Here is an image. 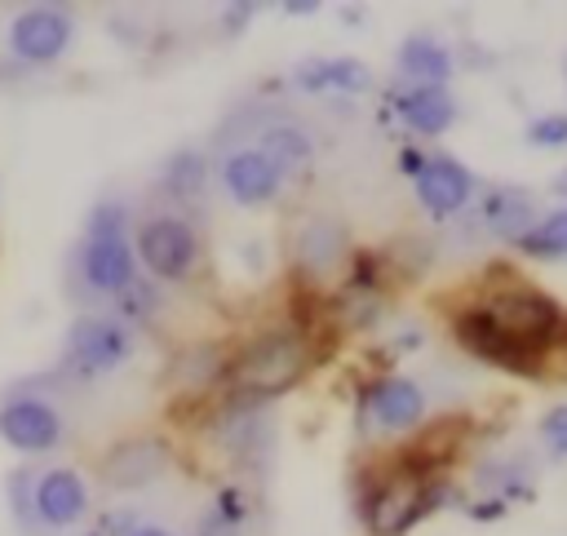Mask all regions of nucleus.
<instances>
[{"instance_id": "f257e3e1", "label": "nucleus", "mask_w": 567, "mask_h": 536, "mask_svg": "<svg viewBox=\"0 0 567 536\" xmlns=\"http://www.w3.org/2000/svg\"><path fill=\"white\" fill-rule=\"evenodd\" d=\"M310 332L297 323H275L252 332L230 354V390H244L252 399H275L292 390L310 368Z\"/></svg>"}, {"instance_id": "f03ea898", "label": "nucleus", "mask_w": 567, "mask_h": 536, "mask_svg": "<svg viewBox=\"0 0 567 536\" xmlns=\"http://www.w3.org/2000/svg\"><path fill=\"white\" fill-rule=\"evenodd\" d=\"M496 332H505L514 346L532 350V354H549L554 341H563V328H567V315L558 306L554 292L536 288V284H523V279H509V284H496L487 288L478 301H470Z\"/></svg>"}, {"instance_id": "7ed1b4c3", "label": "nucleus", "mask_w": 567, "mask_h": 536, "mask_svg": "<svg viewBox=\"0 0 567 536\" xmlns=\"http://www.w3.org/2000/svg\"><path fill=\"white\" fill-rule=\"evenodd\" d=\"M75 270L84 279L89 292L115 297L128 279H137V257H133V221L128 208L120 199H97L89 208L84 235H80V252H75Z\"/></svg>"}, {"instance_id": "20e7f679", "label": "nucleus", "mask_w": 567, "mask_h": 536, "mask_svg": "<svg viewBox=\"0 0 567 536\" xmlns=\"http://www.w3.org/2000/svg\"><path fill=\"white\" fill-rule=\"evenodd\" d=\"M128 359H133V328H124L115 315H75L58 359V381L89 385L111 377Z\"/></svg>"}, {"instance_id": "39448f33", "label": "nucleus", "mask_w": 567, "mask_h": 536, "mask_svg": "<svg viewBox=\"0 0 567 536\" xmlns=\"http://www.w3.org/2000/svg\"><path fill=\"white\" fill-rule=\"evenodd\" d=\"M447 492L439 487V474H416L408 465L377 474L368 501H363V527L372 536H403L412 532Z\"/></svg>"}, {"instance_id": "423d86ee", "label": "nucleus", "mask_w": 567, "mask_h": 536, "mask_svg": "<svg viewBox=\"0 0 567 536\" xmlns=\"http://www.w3.org/2000/svg\"><path fill=\"white\" fill-rule=\"evenodd\" d=\"M133 257L151 284H182L199 266V230L182 213H146L133 226Z\"/></svg>"}, {"instance_id": "0eeeda50", "label": "nucleus", "mask_w": 567, "mask_h": 536, "mask_svg": "<svg viewBox=\"0 0 567 536\" xmlns=\"http://www.w3.org/2000/svg\"><path fill=\"white\" fill-rule=\"evenodd\" d=\"M66 421L58 399L40 394L35 385H18L0 399V439L22 456H44L62 443Z\"/></svg>"}, {"instance_id": "6e6552de", "label": "nucleus", "mask_w": 567, "mask_h": 536, "mask_svg": "<svg viewBox=\"0 0 567 536\" xmlns=\"http://www.w3.org/2000/svg\"><path fill=\"white\" fill-rule=\"evenodd\" d=\"M425 390L412 377H377L359 394V421L372 434H412L425 421Z\"/></svg>"}, {"instance_id": "1a4fd4ad", "label": "nucleus", "mask_w": 567, "mask_h": 536, "mask_svg": "<svg viewBox=\"0 0 567 536\" xmlns=\"http://www.w3.org/2000/svg\"><path fill=\"white\" fill-rule=\"evenodd\" d=\"M71 40H75V18L62 4H31L18 9L9 22V53L31 66L58 62L71 49Z\"/></svg>"}, {"instance_id": "9d476101", "label": "nucleus", "mask_w": 567, "mask_h": 536, "mask_svg": "<svg viewBox=\"0 0 567 536\" xmlns=\"http://www.w3.org/2000/svg\"><path fill=\"white\" fill-rule=\"evenodd\" d=\"M168 465H173V447L159 434H128L102 452L97 478L111 492H137V487H151L155 478H164Z\"/></svg>"}, {"instance_id": "9b49d317", "label": "nucleus", "mask_w": 567, "mask_h": 536, "mask_svg": "<svg viewBox=\"0 0 567 536\" xmlns=\"http://www.w3.org/2000/svg\"><path fill=\"white\" fill-rule=\"evenodd\" d=\"M89 518V483L71 465L35 470V527L40 536L71 532Z\"/></svg>"}, {"instance_id": "f8f14e48", "label": "nucleus", "mask_w": 567, "mask_h": 536, "mask_svg": "<svg viewBox=\"0 0 567 536\" xmlns=\"http://www.w3.org/2000/svg\"><path fill=\"white\" fill-rule=\"evenodd\" d=\"M452 337L461 341V350H470L474 359H483V363H496V368H505V372H518V377H540V354H532V350H523V346H514L505 332H496L474 306H461L456 315H452Z\"/></svg>"}, {"instance_id": "ddd939ff", "label": "nucleus", "mask_w": 567, "mask_h": 536, "mask_svg": "<svg viewBox=\"0 0 567 536\" xmlns=\"http://www.w3.org/2000/svg\"><path fill=\"white\" fill-rule=\"evenodd\" d=\"M412 186H416V204H421L430 217H439V221L465 213V208L474 204V195H478L474 173H470L456 155H430L425 168L412 177Z\"/></svg>"}, {"instance_id": "4468645a", "label": "nucleus", "mask_w": 567, "mask_h": 536, "mask_svg": "<svg viewBox=\"0 0 567 536\" xmlns=\"http://www.w3.org/2000/svg\"><path fill=\"white\" fill-rule=\"evenodd\" d=\"M221 186L235 204L257 208V204H270L284 190V173L257 146H235V151L221 155Z\"/></svg>"}, {"instance_id": "2eb2a0df", "label": "nucleus", "mask_w": 567, "mask_h": 536, "mask_svg": "<svg viewBox=\"0 0 567 536\" xmlns=\"http://www.w3.org/2000/svg\"><path fill=\"white\" fill-rule=\"evenodd\" d=\"M288 248H292V266H297V270H306V275H328V270H337V266L346 261L350 235H346V226H341L337 217L315 213V217H301V221L292 226Z\"/></svg>"}, {"instance_id": "dca6fc26", "label": "nucleus", "mask_w": 567, "mask_h": 536, "mask_svg": "<svg viewBox=\"0 0 567 536\" xmlns=\"http://www.w3.org/2000/svg\"><path fill=\"white\" fill-rule=\"evenodd\" d=\"M168 381L186 394V399H204L208 390H217L221 381H230V350L221 341H195L182 346L168 363Z\"/></svg>"}, {"instance_id": "f3484780", "label": "nucleus", "mask_w": 567, "mask_h": 536, "mask_svg": "<svg viewBox=\"0 0 567 536\" xmlns=\"http://www.w3.org/2000/svg\"><path fill=\"white\" fill-rule=\"evenodd\" d=\"M394 111L416 137H439L456 124V97L447 84H408L394 93Z\"/></svg>"}, {"instance_id": "a211bd4d", "label": "nucleus", "mask_w": 567, "mask_h": 536, "mask_svg": "<svg viewBox=\"0 0 567 536\" xmlns=\"http://www.w3.org/2000/svg\"><path fill=\"white\" fill-rule=\"evenodd\" d=\"M478 217H483V226H487L496 239H509V244H518V239L540 221L536 199H532V190H523V186H487V190L478 195Z\"/></svg>"}, {"instance_id": "6ab92c4d", "label": "nucleus", "mask_w": 567, "mask_h": 536, "mask_svg": "<svg viewBox=\"0 0 567 536\" xmlns=\"http://www.w3.org/2000/svg\"><path fill=\"white\" fill-rule=\"evenodd\" d=\"M292 80L301 93H368L372 71L359 58H306L292 66Z\"/></svg>"}, {"instance_id": "aec40b11", "label": "nucleus", "mask_w": 567, "mask_h": 536, "mask_svg": "<svg viewBox=\"0 0 567 536\" xmlns=\"http://www.w3.org/2000/svg\"><path fill=\"white\" fill-rule=\"evenodd\" d=\"M399 71L412 80V84H447L452 71H456V58L452 49L430 35V31H416L399 44Z\"/></svg>"}, {"instance_id": "412c9836", "label": "nucleus", "mask_w": 567, "mask_h": 536, "mask_svg": "<svg viewBox=\"0 0 567 536\" xmlns=\"http://www.w3.org/2000/svg\"><path fill=\"white\" fill-rule=\"evenodd\" d=\"M284 177L288 173H306L310 164H315V142H310V133L301 128V124H292V120H270L261 133H257V142H252Z\"/></svg>"}, {"instance_id": "4be33fe9", "label": "nucleus", "mask_w": 567, "mask_h": 536, "mask_svg": "<svg viewBox=\"0 0 567 536\" xmlns=\"http://www.w3.org/2000/svg\"><path fill=\"white\" fill-rule=\"evenodd\" d=\"M159 186L173 204H195L204 190H208V155L195 151V146H182L164 159L159 168Z\"/></svg>"}, {"instance_id": "5701e85b", "label": "nucleus", "mask_w": 567, "mask_h": 536, "mask_svg": "<svg viewBox=\"0 0 567 536\" xmlns=\"http://www.w3.org/2000/svg\"><path fill=\"white\" fill-rule=\"evenodd\" d=\"M248 518H252V505H248L244 487H221L217 501L204 509L195 536H239L248 527Z\"/></svg>"}, {"instance_id": "b1692460", "label": "nucleus", "mask_w": 567, "mask_h": 536, "mask_svg": "<svg viewBox=\"0 0 567 536\" xmlns=\"http://www.w3.org/2000/svg\"><path fill=\"white\" fill-rule=\"evenodd\" d=\"M514 248L527 252V257H536V261H563L567 257V204H558L554 213H545Z\"/></svg>"}, {"instance_id": "393cba45", "label": "nucleus", "mask_w": 567, "mask_h": 536, "mask_svg": "<svg viewBox=\"0 0 567 536\" xmlns=\"http://www.w3.org/2000/svg\"><path fill=\"white\" fill-rule=\"evenodd\" d=\"M155 310H159V292H155V284H151L146 275L128 279V284H124V288L111 297V315H115L124 328L151 323V319H155Z\"/></svg>"}, {"instance_id": "a878e982", "label": "nucleus", "mask_w": 567, "mask_h": 536, "mask_svg": "<svg viewBox=\"0 0 567 536\" xmlns=\"http://www.w3.org/2000/svg\"><path fill=\"white\" fill-rule=\"evenodd\" d=\"M4 501H9L13 523H18L27 536H40V527H35V470H31V465H22V470H13V474L4 478Z\"/></svg>"}, {"instance_id": "bb28decb", "label": "nucleus", "mask_w": 567, "mask_h": 536, "mask_svg": "<svg viewBox=\"0 0 567 536\" xmlns=\"http://www.w3.org/2000/svg\"><path fill=\"white\" fill-rule=\"evenodd\" d=\"M523 133H527V142H532V146H540V151H558V146H567V111L536 115Z\"/></svg>"}, {"instance_id": "cd10ccee", "label": "nucleus", "mask_w": 567, "mask_h": 536, "mask_svg": "<svg viewBox=\"0 0 567 536\" xmlns=\"http://www.w3.org/2000/svg\"><path fill=\"white\" fill-rule=\"evenodd\" d=\"M540 439H545V452L554 461H567V403H554L540 416Z\"/></svg>"}, {"instance_id": "c85d7f7f", "label": "nucleus", "mask_w": 567, "mask_h": 536, "mask_svg": "<svg viewBox=\"0 0 567 536\" xmlns=\"http://www.w3.org/2000/svg\"><path fill=\"white\" fill-rule=\"evenodd\" d=\"M425 159H430L425 151H416V146H403V151H399V173H408V177H416V173L425 168Z\"/></svg>"}, {"instance_id": "c756f323", "label": "nucleus", "mask_w": 567, "mask_h": 536, "mask_svg": "<svg viewBox=\"0 0 567 536\" xmlns=\"http://www.w3.org/2000/svg\"><path fill=\"white\" fill-rule=\"evenodd\" d=\"M248 13H252V4H226V9H221V27H226V31H239V27L248 22Z\"/></svg>"}, {"instance_id": "7c9ffc66", "label": "nucleus", "mask_w": 567, "mask_h": 536, "mask_svg": "<svg viewBox=\"0 0 567 536\" xmlns=\"http://www.w3.org/2000/svg\"><path fill=\"white\" fill-rule=\"evenodd\" d=\"M319 0H284V13H315Z\"/></svg>"}, {"instance_id": "2f4dec72", "label": "nucleus", "mask_w": 567, "mask_h": 536, "mask_svg": "<svg viewBox=\"0 0 567 536\" xmlns=\"http://www.w3.org/2000/svg\"><path fill=\"white\" fill-rule=\"evenodd\" d=\"M128 536H173V532H168V527H159V523H137Z\"/></svg>"}, {"instance_id": "473e14b6", "label": "nucleus", "mask_w": 567, "mask_h": 536, "mask_svg": "<svg viewBox=\"0 0 567 536\" xmlns=\"http://www.w3.org/2000/svg\"><path fill=\"white\" fill-rule=\"evenodd\" d=\"M554 195H563V199H567V168L554 177Z\"/></svg>"}]
</instances>
